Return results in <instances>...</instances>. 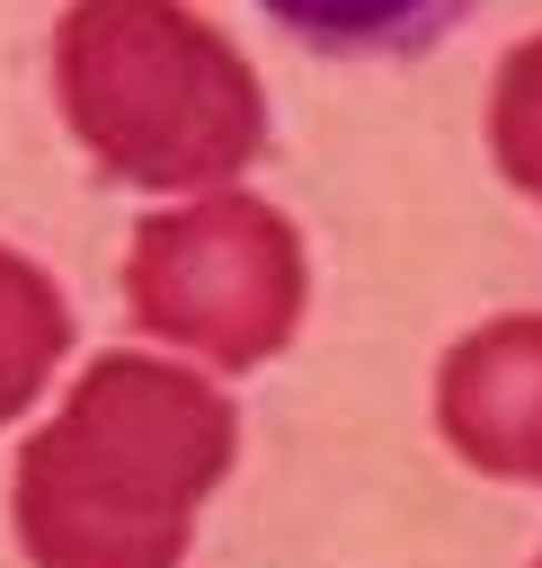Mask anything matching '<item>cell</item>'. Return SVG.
I'll return each instance as SVG.
<instances>
[{
	"label": "cell",
	"mask_w": 542,
	"mask_h": 568,
	"mask_svg": "<svg viewBox=\"0 0 542 568\" xmlns=\"http://www.w3.org/2000/svg\"><path fill=\"white\" fill-rule=\"evenodd\" d=\"M258 9L293 44L364 62V53H426L444 27H462L471 0H258Z\"/></svg>",
	"instance_id": "cell-5"
},
{
	"label": "cell",
	"mask_w": 542,
	"mask_h": 568,
	"mask_svg": "<svg viewBox=\"0 0 542 568\" xmlns=\"http://www.w3.org/2000/svg\"><path fill=\"white\" fill-rule=\"evenodd\" d=\"M435 426L471 470L542 479V311H506L444 355Z\"/></svg>",
	"instance_id": "cell-4"
},
{
	"label": "cell",
	"mask_w": 542,
	"mask_h": 568,
	"mask_svg": "<svg viewBox=\"0 0 542 568\" xmlns=\"http://www.w3.org/2000/svg\"><path fill=\"white\" fill-rule=\"evenodd\" d=\"M62 355H71V311H62L53 275L27 266L18 248H0V426L53 382Z\"/></svg>",
	"instance_id": "cell-6"
},
{
	"label": "cell",
	"mask_w": 542,
	"mask_h": 568,
	"mask_svg": "<svg viewBox=\"0 0 542 568\" xmlns=\"http://www.w3.org/2000/svg\"><path fill=\"white\" fill-rule=\"evenodd\" d=\"M489 151L506 169V186H524L542 204V36H524L506 62H498V89H489Z\"/></svg>",
	"instance_id": "cell-7"
},
{
	"label": "cell",
	"mask_w": 542,
	"mask_h": 568,
	"mask_svg": "<svg viewBox=\"0 0 542 568\" xmlns=\"http://www.w3.org/2000/svg\"><path fill=\"white\" fill-rule=\"evenodd\" d=\"M231 453L240 417L204 373L98 355L18 453V541L36 568H178Z\"/></svg>",
	"instance_id": "cell-1"
},
{
	"label": "cell",
	"mask_w": 542,
	"mask_h": 568,
	"mask_svg": "<svg viewBox=\"0 0 542 568\" xmlns=\"http://www.w3.org/2000/svg\"><path fill=\"white\" fill-rule=\"evenodd\" d=\"M302 293H311L302 240L258 195H195L178 213H151L124 248V302L142 337L213 373L284 355V337L302 328Z\"/></svg>",
	"instance_id": "cell-3"
},
{
	"label": "cell",
	"mask_w": 542,
	"mask_h": 568,
	"mask_svg": "<svg viewBox=\"0 0 542 568\" xmlns=\"http://www.w3.org/2000/svg\"><path fill=\"white\" fill-rule=\"evenodd\" d=\"M533 568H542V559H533Z\"/></svg>",
	"instance_id": "cell-8"
},
{
	"label": "cell",
	"mask_w": 542,
	"mask_h": 568,
	"mask_svg": "<svg viewBox=\"0 0 542 568\" xmlns=\"http://www.w3.org/2000/svg\"><path fill=\"white\" fill-rule=\"evenodd\" d=\"M53 89L116 186L187 195L267 151L258 71L187 0H71L53 27Z\"/></svg>",
	"instance_id": "cell-2"
}]
</instances>
